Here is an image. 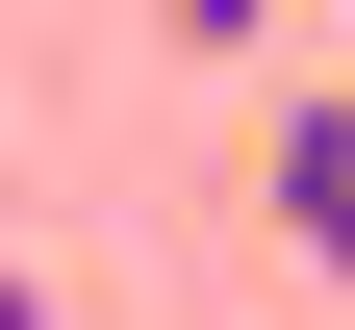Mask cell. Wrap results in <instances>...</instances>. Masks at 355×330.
Returning <instances> with one entry per match:
<instances>
[{
    "instance_id": "6da1fadb",
    "label": "cell",
    "mask_w": 355,
    "mask_h": 330,
    "mask_svg": "<svg viewBox=\"0 0 355 330\" xmlns=\"http://www.w3.org/2000/svg\"><path fill=\"white\" fill-rule=\"evenodd\" d=\"M254 204H279V254H304V279H355V102H279Z\"/></svg>"
},
{
    "instance_id": "7a4b0ae2",
    "label": "cell",
    "mask_w": 355,
    "mask_h": 330,
    "mask_svg": "<svg viewBox=\"0 0 355 330\" xmlns=\"http://www.w3.org/2000/svg\"><path fill=\"white\" fill-rule=\"evenodd\" d=\"M254 26H279V0H153V51H254Z\"/></svg>"
}]
</instances>
